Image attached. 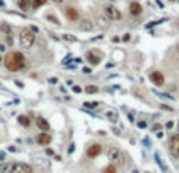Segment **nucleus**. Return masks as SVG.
<instances>
[{"label":"nucleus","mask_w":179,"mask_h":173,"mask_svg":"<svg viewBox=\"0 0 179 173\" xmlns=\"http://www.w3.org/2000/svg\"><path fill=\"white\" fill-rule=\"evenodd\" d=\"M5 66L8 71H19V69H22L24 65H25V57H24V54L21 52H9L6 54V57H5Z\"/></svg>","instance_id":"1"},{"label":"nucleus","mask_w":179,"mask_h":173,"mask_svg":"<svg viewBox=\"0 0 179 173\" xmlns=\"http://www.w3.org/2000/svg\"><path fill=\"white\" fill-rule=\"evenodd\" d=\"M0 173H33V168L24 162H6L0 165Z\"/></svg>","instance_id":"2"},{"label":"nucleus","mask_w":179,"mask_h":173,"mask_svg":"<svg viewBox=\"0 0 179 173\" xmlns=\"http://www.w3.org/2000/svg\"><path fill=\"white\" fill-rule=\"evenodd\" d=\"M19 41H21V46L28 49L33 46L35 43V32H32L30 29H22L21 35H19Z\"/></svg>","instance_id":"3"},{"label":"nucleus","mask_w":179,"mask_h":173,"mask_svg":"<svg viewBox=\"0 0 179 173\" xmlns=\"http://www.w3.org/2000/svg\"><path fill=\"white\" fill-rule=\"evenodd\" d=\"M105 14H107L108 19H112V21H119L121 19L119 10H118L116 6H113V5H107L105 6Z\"/></svg>","instance_id":"4"},{"label":"nucleus","mask_w":179,"mask_h":173,"mask_svg":"<svg viewBox=\"0 0 179 173\" xmlns=\"http://www.w3.org/2000/svg\"><path fill=\"white\" fill-rule=\"evenodd\" d=\"M101 58H102V54L99 50H90L87 54V60L91 63V65H99L101 63Z\"/></svg>","instance_id":"5"},{"label":"nucleus","mask_w":179,"mask_h":173,"mask_svg":"<svg viewBox=\"0 0 179 173\" xmlns=\"http://www.w3.org/2000/svg\"><path fill=\"white\" fill-rule=\"evenodd\" d=\"M149 79H151V82H153L154 85H157V87H162L164 82H165V80H164V76L160 74L159 71H153V72H151V74H149Z\"/></svg>","instance_id":"6"},{"label":"nucleus","mask_w":179,"mask_h":173,"mask_svg":"<svg viewBox=\"0 0 179 173\" xmlns=\"http://www.w3.org/2000/svg\"><path fill=\"white\" fill-rule=\"evenodd\" d=\"M101 151H102L101 145L99 143H93L91 147H88L87 154H88V157H96V156H99V154H101Z\"/></svg>","instance_id":"7"},{"label":"nucleus","mask_w":179,"mask_h":173,"mask_svg":"<svg viewBox=\"0 0 179 173\" xmlns=\"http://www.w3.org/2000/svg\"><path fill=\"white\" fill-rule=\"evenodd\" d=\"M170 147H171V151L179 157V134L173 135V137L170 139Z\"/></svg>","instance_id":"8"},{"label":"nucleus","mask_w":179,"mask_h":173,"mask_svg":"<svg viewBox=\"0 0 179 173\" xmlns=\"http://www.w3.org/2000/svg\"><path fill=\"white\" fill-rule=\"evenodd\" d=\"M79 29H80V30H85V32H91V30L94 29V24H93V21H90V19H82L80 24H79Z\"/></svg>","instance_id":"9"},{"label":"nucleus","mask_w":179,"mask_h":173,"mask_svg":"<svg viewBox=\"0 0 179 173\" xmlns=\"http://www.w3.org/2000/svg\"><path fill=\"white\" fill-rule=\"evenodd\" d=\"M129 11H130V14L138 16V14H141V11H143V8H141V5H140L138 2H132V3H130V6H129Z\"/></svg>","instance_id":"10"},{"label":"nucleus","mask_w":179,"mask_h":173,"mask_svg":"<svg viewBox=\"0 0 179 173\" xmlns=\"http://www.w3.org/2000/svg\"><path fill=\"white\" fill-rule=\"evenodd\" d=\"M52 142V137L49 134H46V132H41V134H38V143H41V145H49Z\"/></svg>","instance_id":"11"},{"label":"nucleus","mask_w":179,"mask_h":173,"mask_svg":"<svg viewBox=\"0 0 179 173\" xmlns=\"http://www.w3.org/2000/svg\"><path fill=\"white\" fill-rule=\"evenodd\" d=\"M36 126L40 127L43 132H47V131H49V123H47L43 116H38V118H36Z\"/></svg>","instance_id":"12"},{"label":"nucleus","mask_w":179,"mask_h":173,"mask_svg":"<svg viewBox=\"0 0 179 173\" xmlns=\"http://www.w3.org/2000/svg\"><path fill=\"white\" fill-rule=\"evenodd\" d=\"M108 159L110 161H119L121 159V153H119V150H116V148H110L108 150Z\"/></svg>","instance_id":"13"},{"label":"nucleus","mask_w":179,"mask_h":173,"mask_svg":"<svg viewBox=\"0 0 179 173\" xmlns=\"http://www.w3.org/2000/svg\"><path fill=\"white\" fill-rule=\"evenodd\" d=\"M19 8L22 11H28L32 8V0H19Z\"/></svg>","instance_id":"14"},{"label":"nucleus","mask_w":179,"mask_h":173,"mask_svg":"<svg viewBox=\"0 0 179 173\" xmlns=\"http://www.w3.org/2000/svg\"><path fill=\"white\" fill-rule=\"evenodd\" d=\"M66 16H68L71 21H79V13L75 11L74 8H68V10H66Z\"/></svg>","instance_id":"15"},{"label":"nucleus","mask_w":179,"mask_h":173,"mask_svg":"<svg viewBox=\"0 0 179 173\" xmlns=\"http://www.w3.org/2000/svg\"><path fill=\"white\" fill-rule=\"evenodd\" d=\"M17 121H19V124L24 126V127H28V126H30V118H28L27 115H19Z\"/></svg>","instance_id":"16"},{"label":"nucleus","mask_w":179,"mask_h":173,"mask_svg":"<svg viewBox=\"0 0 179 173\" xmlns=\"http://www.w3.org/2000/svg\"><path fill=\"white\" fill-rule=\"evenodd\" d=\"M0 32H2V33H5L6 36H9V35H11V27H9L8 24H0Z\"/></svg>","instance_id":"17"},{"label":"nucleus","mask_w":179,"mask_h":173,"mask_svg":"<svg viewBox=\"0 0 179 173\" xmlns=\"http://www.w3.org/2000/svg\"><path fill=\"white\" fill-rule=\"evenodd\" d=\"M107 118H110V120L115 123V121H118V115L115 113V112H107Z\"/></svg>","instance_id":"18"},{"label":"nucleus","mask_w":179,"mask_h":173,"mask_svg":"<svg viewBox=\"0 0 179 173\" xmlns=\"http://www.w3.org/2000/svg\"><path fill=\"white\" fill-rule=\"evenodd\" d=\"M46 2H47V0H33L32 5H33V8H38V6H43Z\"/></svg>","instance_id":"19"},{"label":"nucleus","mask_w":179,"mask_h":173,"mask_svg":"<svg viewBox=\"0 0 179 173\" xmlns=\"http://www.w3.org/2000/svg\"><path fill=\"white\" fill-rule=\"evenodd\" d=\"M104 173H116V167L115 165H108L104 168Z\"/></svg>","instance_id":"20"},{"label":"nucleus","mask_w":179,"mask_h":173,"mask_svg":"<svg viewBox=\"0 0 179 173\" xmlns=\"http://www.w3.org/2000/svg\"><path fill=\"white\" fill-rule=\"evenodd\" d=\"M85 92L90 93V95H93V93H96V92H98V87H93V85H90V87L85 88Z\"/></svg>","instance_id":"21"},{"label":"nucleus","mask_w":179,"mask_h":173,"mask_svg":"<svg viewBox=\"0 0 179 173\" xmlns=\"http://www.w3.org/2000/svg\"><path fill=\"white\" fill-rule=\"evenodd\" d=\"M47 21H50V22H53V24H57V25H60L58 19H57L55 16H52V14H49V16H47Z\"/></svg>","instance_id":"22"},{"label":"nucleus","mask_w":179,"mask_h":173,"mask_svg":"<svg viewBox=\"0 0 179 173\" xmlns=\"http://www.w3.org/2000/svg\"><path fill=\"white\" fill-rule=\"evenodd\" d=\"M98 24H99L101 27H107V25H108V22H105V19H104V17H98Z\"/></svg>","instance_id":"23"},{"label":"nucleus","mask_w":179,"mask_h":173,"mask_svg":"<svg viewBox=\"0 0 179 173\" xmlns=\"http://www.w3.org/2000/svg\"><path fill=\"white\" fill-rule=\"evenodd\" d=\"M63 38H64L66 41H75V36H71V35H64Z\"/></svg>","instance_id":"24"},{"label":"nucleus","mask_w":179,"mask_h":173,"mask_svg":"<svg viewBox=\"0 0 179 173\" xmlns=\"http://www.w3.org/2000/svg\"><path fill=\"white\" fill-rule=\"evenodd\" d=\"M72 92H74V93H80V92H82V88L77 87V85H74V87H72Z\"/></svg>","instance_id":"25"},{"label":"nucleus","mask_w":179,"mask_h":173,"mask_svg":"<svg viewBox=\"0 0 179 173\" xmlns=\"http://www.w3.org/2000/svg\"><path fill=\"white\" fill-rule=\"evenodd\" d=\"M160 109H162V110H167V112H168V110H173V109L170 107V106H165V104H162V106H160Z\"/></svg>","instance_id":"26"},{"label":"nucleus","mask_w":179,"mask_h":173,"mask_svg":"<svg viewBox=\"0 0 179 173\" xmlns=\"http://www.w3.org/2000/svg\"><path fill=\"white\" fill-rule=\"evenodd\" d=\"M138 127H140V129H143V127H146V121H138Z\"/></svg>","instance_id":"27"},{"label":"nucleus","mask_w":179,"mask_h":173,"mask_svg":"<svg viewBox=\"0 0 179 173\" xmlns=\"http://www.w3.org/2000/svg\"><path fill=\"white\" fill-rule=\"evenodd\" d=\"M85 107H96V104H93V102H85Z\"/></svg>","instance_id":"28"},{"label":"nucleus","mask_w":179,"mask_h":173,"mask_svg":"<svg viewBox=\"0 0 179 173\" xmlns=\"http://www.w3.org/2000/svg\"><path fill=\"white\" fill-rule=\"evenodd\" d=\"M159 129H160V124H154V126H153V131H154V132L159 131Z\"/></svg>","instance_id":"29"},{"label":"nucleus","mask_w":179,"mask_h":173,"mask_svg":"<svg viewBox=\"0 0 179 173\" xmlns=\"http://www.w3.org/2000/svg\"><path fill=\"white\" fill-rule=\"evenodd\" d=\"M83 72H85V74H90L91 69H90V68H83Z\"/></svg>","instance_id":"30"},{"label":"nucleus","mask_w":179,"mask_h":173,"mask_svg":"<svg viewBox=\"0 0 179 173\" xmlns=\"http://www.w3.org/2000/svg\"><path fill=\"white\" fill-rule=\"evenodd\" d=\"M167 127H168V129H171V127H173V121H168L167 123Z\"/></svg>","instance_id":"31"},{"label":"nucleus","mask_w":179,"mask_h":173,"mask_svg":"<svg viewBox=\"0 0 179 173\" xmlns=\"http://www.w3.org/2000/svg\"><path fill=\"white\" fill-rule=\"evenodd\" d=\"M2 50H5V46H3L2 43H0V52H2Z\"/></svg>","instance_id":"32"},{"label":"nucleus","mask_w":179,"mask_h":173,"mask_svg":"<svg viewBox=\"0 0 179 173\" xmlns=\"http://www.w3.org/2000/svg\"><path fill=\"white\" fill-rule=\"evenodd\" d=\"M3 157H5V154H3V153H0V161H3Z\"/></svg>","instance_id":"33"},{"label":"nucleus","mask_w":179,"mask_h":173,"mask_svg":"<svg viewBox=\"0 0 179 173\" xmlns=\"http://www.w3.org/2000/svg\"><path fill=\"white\" fill-rule=\"evenodd\" d=\"M52 2H55V3H61L63 0H52Z\"/></svg>","instance_id":"34"},{"label":"nucleus","mask_w":179,"mask_h":173,"mask_svg":"<svg viewBox=\"0 0 179 173\" xmlns=\"http://www.w3.org/2000/svg\"><path fill=\"white\" fill-rule=\"evenodd\" d=\"M177 131H179V123H177Z\"/></svg>","instance_id":"35"},{"label":"nucleus","mask_w":179,"mask_h":173,"mask_svg":"<svg viewBox=\"0 0 179 173\" xmlns=\"http://www.w3.org/2000/svg\"><path fill=\"white\" fill-rule=\"evenodd\" d=\"M134 173H138V171H137V170H134Z\"/></svg>","instance_id":"36"},{"label":"nucleus","mask_w":179,"mask_h":173,"mask_svg":"<svg viewBox=\"0 0 179 173\" xmlns=\"http://www.w3.org/2000/svg\"><path fill=\"white\" fill-rule=\"evenodd\" d=\"M110 2H115V0H110Z\"/></svg>","instance_id":"37"},{"label":"nucleus","mask_w":179,"mask_h":173,"mask_svg":"<svg viewBox=\"0 0 179 173\" xmlns=\"http://www.w3.org/2000/svg\"><path fill=\"white\" fill-rule=\"evenodd\" d=\"M0 61H2V57H0Z\"/></svg>","instance_id":"38"},{"label":"nucleus","mask_w":179,"mask_h":173,"mask_svg":"<svg viewBox=\"0 0 179 173\" xmlns=\"http://www.w3.org/2000/svg\"><path fill=\"white\" fill-rule=\"evenodd\" d=\"M177 25H179V22H177Z\"/></svg>","instance_id":"39"},{"label":"nucleus","mask_w":179,"mask_h":173,"mask_svg":"<svg viewBox=\"0 0 179 173\" xmlns=\"http://www.w3.org/2000/svg\"><path fill=\"white\" fill-rule=\"evenodd\" d=\"M177 2H179V0H177Z\"/></svg>","instance_id":"40"}]
</instances>
